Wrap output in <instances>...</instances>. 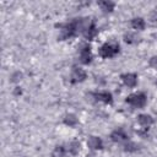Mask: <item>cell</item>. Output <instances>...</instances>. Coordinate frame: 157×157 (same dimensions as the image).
Instances as JSON below:
<instances>
[{
  "instance_id": "obj_1",
  "label": "cell",
  "mask_w": 157,
  "mask_h": 157,
  "mask_svg": "<svg viewBox=\"0 0 157 157\" xmlns=\"http://www.w3.org/2000/svg\"><path fill=\"white\" fill-rule=\"evenodd\" d=\"M118 52H119V45L115 43H107V44L102 45L99 49V54L103 58H110V56L115 55Z\"/></svg>"
},
{
  "instance_id": "obj_2",
  "label": "cell",
  "mask_w": 157,
  "mask_h": 157,
  "mask_svg": "<svg viewBox=\"0 0 157 157\" xmlns=\"http://www.w3.org/2000/svg\"><path fill=\"white\" fill-rule=\"evenodd\" d=\"M126 102H129L134 107L141 108V107H144L146 104V97L142 93H134V94H130L126 98Z\"/></svg>"
},
{
  "instance_id": "obj_3",
  "label": "cell",
  "mask_w": 157,
  "mask_h": 157,
  "mask_svg": "<svg viewBox=\"0 0 157 157\" xmlns=\"http://www.w3.org/2000/svg\"><path fill=\"white\" fill-rule=\"evenodd\" d=\"M85 78H86V72L80 67H75L72 74H71V81L72 82H81Z\"/></svg>"
},
{
  "instance_id": "obj_4",
  "label": "cell",
  "mask_w": 157,
  "mask_h": 157,
  "mask_svg": "<svg viewBox=\"0 0 157 157\" xmlns=\"http://www.w3.org/2000/svg\"><path fill=\"white\" fill-rule=\"evenodd\" d=\"M80 58H81V61L83 64H88L92 59V55H91V52H90V48L87 45H83L82 49H80Z\"/></svg>"
},
{
  "instance_id": "obj_5",
  "label": "cell",
  "mask_w": 157,
  "mask_h": 157,
  "mask_svg": "<svg viewBox=\"0 0 157 157\" xmlns=\"http://www.w3.org/2000/svg\"><path fill=\"white\" fill-rule=\"evenodd\" d=\"M87 145L92 150H99L102 148V140L99 137H96V136H91L88 140H87Z\"/></svg>"
},
{
  "instance_id": "obj_6",
  "label": "cell",
  "mask_w": 157,
  "mask_h": 157,
  "mask_svg": "<svg viewBox=\"0 0 157 157\" xmlns=\"http://www.w3.org/2000/svg\"><path fill=\"white\" fill-rule=\"evenodd\" d=\"M121 78H123L124 83H125L126 86H129V87H134V86L136 85V81H137V80H136V75H134V74L123 75Z\"/></svg>"
},
{
  "instance_id": "obj_7",
  "label": "cell",
  "mask_w": 157,
  "mask_h": 157,
  "mask_svg": "<svg viewBox=\"0 0 157 157\" xmlns=\"http://www.w3.org/2000/svg\"><path fill=\"white\" fill-rule=\"evenodd\" d=\"M94 97H96V99L102 101V102H104V103H109V102H112V94L108 93V92H101V93H97V94H94Z\"/></svg>"
},
{
  "instance_id": "obj_8",
  "label": "cell",
  "mask_w": 157,
  "mask_h": 157,
  "mask_svg": "<svg viewBox=\"0 0 157 157\" xmlns=\"http://www.w3.org/2000/svg\"><path fill=\"white\" fill-rule=\"evenodd\" d=\"M139 123H140V125L147 128V126H150L152 124V118L150 115H147V114H141L139 117Z\"/></svg>"
},
{
  "instance_id": "obj_9",
  "label": "cell",
  "mask_w": 157,
  "mask_h": 157,
  "mask_svg": "<svg viewBox=\"0 0 157 157\" xmlns=\"http://www.w3.org/2000/svg\"><path fill=\"white\" fill-rule=\"evenodd\" d=\"M112 139H113V141L120 142V141L126 140V135L123 132V130H115V131L112 134Z\"/></svg>"
},
{
  "instance_id": "obj_10",
  "label": "cell",
  "mask_w": 157,
  "mask_h": 157,
  "mask_svg": "<svg viewBox=\"0 0 157 157\" xmlns=\"http://www.w3.org/2000/svg\"><path fill=\"white\" fill-rule=\"evenodd\" d=\"M131 26L135 29H144L145 28V22H144L142 18H134L131 21Z\"/></svg>"
},
{
  "instance_id": "obj_11",
  "label": "cell",
  "mask_w": 157,
  "mask_h": 157,
  "mask_svg": "<svg viewBox=\"0 0 157 157\" xmlns=\"http://www.w3.org/2000/svg\"><path fill=\"white\" fill-rule=\"evenodd\" d=\"M64 121H65V124H66V125L72 126V125H75V124L77 123V119H76V117H75V115L69 114V115H66V117H65Z\"/></svg>"
},
{
  "instance_id": "obj_12",
  "label": "cell",
  "mask_w": 157,
  "mask_h": 157,
  "mask_svg": "<svg viewBox=\"0 0 157 157\" xmlns=\"http://www.w3.org/2000/svg\"><path fill=\"white\" fill-rule=\"evenodd\" d=\"M96 33H97V31H96L94 26L92 25V26H91V27H90V28H88V29H87V31H86L83 34H85V37H86L87 39H92V38L96 36Z\"/></svg>"
},
{
  "instance_id": "obj_13",
  "label": "cell",
  "mask_w": 157,
  "mask_h": 157,
  "mask_svg": "<svg viewBox=\"0 0 157 157\" xmlns=\"http://www.w3.org/2000/svg\"><path fill=\"white\" fill-rule=\"evenodd\" d=\"M99 6L104 11H112L113 7H114V4L113 2H108V1H102V2H99Z\"/></svg>"
},
{
  "instance_id": "obj_14",
  "label": "cell",
  "mask_w": 157,
  "mask_h": 157,
  "mask_svg": "<svg viewBox=\"0 0 157 157\" xmlns=\"http://www.w3.org/2000/svg\"><path fill=\"white\" fill-rule=\"evenodd\" d=\"M78 150H80V144H78V142H72V144H71V147H70V151L75 155V153L78 152Z\"/></svg>"
},
{
  "instance_id": "obj_15",
  "label": "cell",
  "mask_w": 157,
  "mask_h": 157,
  "mask_svg": "<svg viewBox=\"0 0 157 157\" xmlns=\"http://www.w3.org/2000/svg\"><path fill=\"white\" fill-rule=\"evenodd\" d=\"M54 156L55 157H63L64 156V148L63 147H56L54 151Z\"/></svg>"
},
{
  "instance_id": "obj_16",
  "label": "cell",
  "mask_w": 157,
  "mask_h": 157,
  "mask_svg": "<svg viewBox=\"0 0 157 157\" xmlns=\"http://www.w3.org/2000/svg\"><path fill=\"white\" fill-rule=\"evenodd\" d=\"M150 65L157 70V56H153V58H151V60H150Z\"/></svg>"
}]
</instances>
